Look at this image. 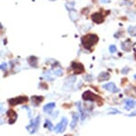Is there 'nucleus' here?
<instances>
[{
  "label": "nucleus",
  "mask_w": 136,
  "mask_h": 136,
  "mask_svg": "<svg viewBox=\"0 0 136 136\" xmlns=\"http://www.w3.org/2000/svg\"><path fill=\"white\" fill-rule=\"evenodd\" d=\"M98 40H99V37L95 34H88V35L82 36V38H81L83 46L87 50H90L94 45L97 44Z\"/></svg>",
  "instance_id": "nucleus-1"
},
{
  "label": "nucleus",
  "mask_w": 136,
  "mask_h": 136,
  "mask_svg": "<svg viewBox=\"0 0 136 136\" xmlns=\"http://www.w3.org/2000/svg\"><path fill=\"white\" fill-rule=\"evenodd\" d=\"M28 101V97L26 96H18L16 98H13L8 100L10 105H17V104H21V103H26Z\"/></svg>",
  "instance_id": "nucleus-2"
},
{
  "label": "nucleus",
  "mask_w": 136,
  "mask_h": 136,
  "mask_svg": "<svg viewBox=\"0 0 136 136\" xmlns=\"http://www.w3.org/2000/svg\"><path fill=\"white\" fill-rule=\"evenodd\" d=\"M83 99L85 100H91V101H96L98 100H100L98 95L94 94L91 91H86L83 93Z\"/></svg>",
  "instance_id": "nucleus-3"
},
{
  "label": "nucleus",
  "mask_w": 136,
  "mask_h": 136,
  "mask_svg": "<svg viewBox=\"0 0 136 136\" xmlns=\"http://www.w3.org/2000/svg\"><path fill=\"white\" fill-rule=\"evenodd\" d=\"M38 125H39V117H37V118H35V119L30 123V125L27 126L26 128H27V130H28L30 134H33V133H35V132L36 131V129L38 127Z\"/></svg>",
  "instance_id": "nucleus-4"
},
{
  "label": "nucleus",
  "mask_w": 136,
  "mask_h": 136,
  "mask_svg": "<svg viewBox=\"0 0 136 136\" xmlns=\"http://www.w3.org/2000/svg\"><path fill=\"white\" fill-rule=\"evenodd\" d=\"M67 124H68L67 118H62V120L54 127V130L55 132H57V133H62V131H64V129H65V127H66V126H67Z\"/></svg>",
  "instance_id": "nucleus-5"
},
{
  "label": "nucleus",
  "mask_w": 136,
  "mask_h": 136,
  "mask_svg": "<svg viewBox=\"0 0 136 136\" xmlns=\"http://www.w3.org/2000/svg\"><path fill=\"white\" fill-rule=\"evenodd\" d=\"M71 68H72V69L74 70L75 74H81V73H83L84 70H85L84 66H83L81 63H79V62H72Z\"/></svg>",
  "instance_id": "nucleus-6"
},
{
  "label": "nucleus",
  "mask_w": 136,
  "mask_h": 136,
  "mask_svg": "<svg viewBox=\"0 0 136 136\" xmlns=\"http://www.w3.org/2000/svg\"><path fill=\"white\" fill-rule=\"evenodd\" d=\"M92 20L97 24H100L104 21V16L101 13H94L92 14Z\"/></svg>",
  "instance_id": "nucleus-7"
},
{
  "label": "nucleus",
  "mask_w": 136,
  "mask_h": 136,
  "mask_svg": "<svg viewBox=\"0 0 136 136\" xmlns=\"http://www.w3.org/2000/svg\"><path fill=\"white\" fill-rule=\"evenodd\" d=\"M6 115H7V118H9V124L10 125H12V124H13L14 122L16 121V119H17V114H16V112L13 109H9V110L6 112Z\"/></svg>",
  "instance_id": "nucleus-8"
},
{
  "label": "nucleus",
  "mask_w": 136,
  "mask_h": 136,
  "mask_svg": "<svg viewBox=\"0 0 136 136\" xmlns=\"http://www.w3.org/2000/svg\"><path fill=\"white\" fill-rule=\"evenodd\" d=\"M103 88L106 89V90L109 91V92H117L119 91L118 88L116 87L115 84H113V83H109V84H107V85H103Z\"/></svg>",
  "instance_id": "nucleus-9"
},
{
  "label": "nucleus",
  "mask_w": 136,
  "mask_h": 136,
  "mask_svg": "<svg viewBox=\"0 0 136 136\" xmlns=\"http://www.w3.org/2000/svg\"><path fill=\"white\" fill-rule=\"evenodd\" d=\"M109 74L107 73V72H101L100 75H99V77H98V80L99 81H105V80H108L109 79Z\"/></svg>",
  "instance_id": "nucleus-10"
},
{
  "label": "nucleus",
  "mask_w": 136,
  "mask_h": 136,
  "mask_svg": "<svg viewBox=\"0 0 136 136\" xmlns=\"http://www.w3.org/2000/svg\"><path fill=\"white\" fill-rule=\"evenodd\" d=\"M43 99L44 98L42 97V96H32L31 97V100L33 101V104H35V105H38L39 103L43 100Z\"/></svg>",
  "instance_id": "nucleus-11"
},
{
  "label": "nucleus",
  "mask_w": 136,
  "mask_h": 136,
  "mask_svg": "<svg viewBox=\"0 0 136 136\" xmlns=\"http://www.w3.org/2000/svg\"><path fill=\"white\" fill-rule=\"evenodd\" d=\"M54 107H55V103H54V102L48 103V104H46L44 107V110L45 111V112H51L54 109Z\"/></svg>",
  "instance_id": "nucleus-12"
},
{
  "label": "nucleus",
  "mask_w": 136,
  "mask_h": 136,
  "mask_svg": "<svg viewBox=\"0 0 136 136\" xmlns=\"http://www.w3.org/2000/svg\"><path fill=\"white\" fill-rule=\"evenodd\" d=\"M136 104V101H134L132 100H126V107L127 109H130L134 108Z\"/></svg>",
  "instance_id": "nucleus-13"
},
{
  "label": "nucleus",
  "mask_w": 136,
  "mask_h": 136,
  "mask_svg": "<svg viewBox=\"0 0 136 136\" xmlns=\"http://www.w3.org/2000/svg\"><path fill=\"white\" fill-rule=\"evenodd\" d=\"M77 116L76 114H73V120H72L71 124H70V127L71 128H74L76 125H77Z\"/></svg>",
  "instance_id": "nucleus-14"
},
{
  "label": "nucleus",
  "mask_w": 136,
  "mask_h": 136,
  "mask_svg": "<svg viewBox=\"0 0 136 136\" xmlns=\"http://www.w3.org/2000/svg\"><path fill=\"white\" fill-rule=\"evenodd\" d=\"M109 52H110L111 54H114L117 52V47L115 45H110L109 46Z\"/></svg>",
  "instance_id": "nucleus-15"
},
{
  "label": "nucleus",
  "mask_w": 136,
  "mask_h": 136,
  "mask_svg": "<svg viewBox=\"0 0 136 136\" xmlns=\"http://www.w3.org/2000/svg\"><path fill=\"white\" fill-rule=\"evenodd\" d=\"M45 126H48V128H49V130H50V131H51V130H53V126H52V124H51V122H50V121H48V120L45 121Z\"/></svg>",
  "instance_id": "nucleus-16"
},
{
  "label": "nucleus",
  "mask_w": 136,
  "mask_h": 136,
  "mask_svg": "<svg viewBox=\"0 0 136 136\" xmlns=\"http://www.w3.org/2000/svg\"><path fill=\"white\" fill-rule=\"evenodd\" d=\"M77 107L79 108L80 113H81V117H82V119H85V115H84V112H83V109H81V105L79 104V102L77 103Z\"/></svg>",
  "instance_id": "nucleus-17"
},
{
  "label": "nucleus",
  "mask_w": 136,
  "mask_h": 136,
  "mask_svg": "<svg viewBox=\"0 0 136 136\" xmlns=\"http://www.w3.org/2000/svg\"><path fill=\"white\" fill-rule=\"evenodd\" d=\"M6 66H7V65L5 64V63H4V64H2V65H1V69H6Z\"/></svg>",
  "instance_id": "nucleus-18"
},
{
  "label": "nucleus",
  "mask_w": 136,
  "mask_h": 136,
  "mask_svg": "<svg viewBox=\"0 0 136 136\" xmlns=\"http://www.w3.org/2000/svg\"><path fill=\"white\" fill-rule=\"evenodd\" d=\"M134 78L136 79V75H134Z\"/></svg>",
  "instance_id": "nucleus-19"
}]
</instances>
